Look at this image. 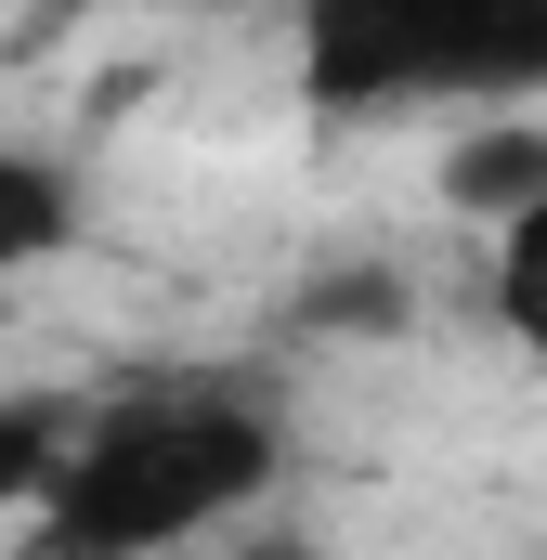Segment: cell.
I'll return each mask as SVG.
<instances>
[{"label": "cell", "instance_id": "3957f363", "mask_svg": "<svg viewBox=\"0 0 547 560\" xmlns=\"http://www.w3.org/2000/svg\"><path fill=\"white\" fill-rule=\"evenodd\" d=\"M66 235H79V196H66V170H53V156H26V143H0V275L53 261Z\"/></svg>", "mask_w": 547, "mask_h": 560}, {"label": "cell", "instance_id": "5b68a950", "mask_svg": "<svg viewBox=\"0 0 547 560\" xmlns=\"http://www.w3.org/2000/svg\"><path fill=\"white\" fill-rule=\"evenodd\" d=\"M443 183H456V209H496V222H509V209H535V196H547V131H496V143H469Z\"/></svg>", "mask_w": 547, "mask_h": 560}, {"label": "cell", "instance_id": "7a4b0ae2", "mask_svg": "<svg viewBox=\"0 0 547 560\" xmlns=\"http://www.w3.org/2000/svg\"><path fill=\"white\" fill-rule=\"evenodd\" d=\"M300 105L405 118V105H535L547 0H300L287 26Z\"/></svg>", "mask_w": 547, "mask_h": 560}, {"label": "cell", "instance_id": "6da1fadb", "mask_svg": "<svg viewBox=\"0 0 547 560\" xmlns=\"http://www.w3.org/2000/svg\"><path fill=\"white\" fill-rule=\"evenodd\" d=\"M287 430L248 378H156L66 430L53 482L26 495V560H170L209 522L274 495Z\"/></svg>", "mask_w": 547, "mask_h": 560}, {"label": "cell", "instance_id": "277c9868", "mask_svg": "<svg viewBox=\"0 0 547 560\" xmlns=\"http://www.w3.org/2000/svg\"><path fill=\"white\" fill-rule=\"evenodd\" d=\"M482 300H496V326H509L522 352H547V196L496 222V261H482Z\"/></svg>", "mask_w": 547, "mask_h": 560}]
</instances>
